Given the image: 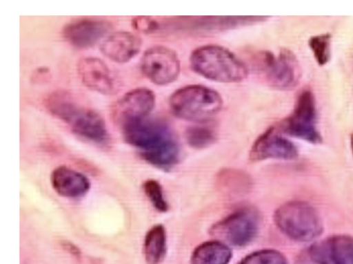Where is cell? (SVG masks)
Listing matches in <instances>:
<instances>
[{"label":"cell","instance_id":"obj_1","mask_svg":"<svg viewBox=\"0 0 353 264\" xmlns=\"http://www.w3.org/2000/svg\"><path fill=\"white\" fill-rule=\"evenodd\" d=\"M121 126L125 142L137 149L143 159L150 164L169 171L178 163L179 143L163 122L146 117L126 122Z\"/></svg>","mask_w":353,"mask_h":264},{"label":"cell","instance_id":"obj_2","mask_svg":"<svg viewBox=\"0 0 353 264\" xmlns=\"http://www.w3.org/2000/svg\"><path fill=\"white\" fill-rule=\"evenodd\" d=\"M46 106L77 135L97 144L108 143L110 135L103 117L94 110L79 104L70 93H52L46 100Z\"/></svg>","mask_w":353,"mask_h":264},{"label":"cell","instance_id":"obj_3","mask_svg":"<svg viewBox=\"0 0 353 264\" xmlns=\"http://www.w3.org/2000/svg\"><path fill=\"white\" fill-rule=\"evenodd\" d=\"M190 62L197 74L216 82H240L248 75L245 64L230 50L219 45L196 48L190 54Z\"/></svg>","mask_w":353,"mask_h":264},{"label":"cell","instance_id":"obj_4","mask_svg":"<svg viewBox=\"0 0 353 264\" xmlns=\"http://www.w3.org/2000/svg\"><path fill=\"white\" fill-rule=\"evenodd\" d=\"M169 106L177 117L203 123L221 111L223 99L215 90L200 84L181 87L170 95Z\"/></svg>","mask_w":353,"mask_h":264},{"label":"cell","instance_id":"obj_5","mask_svg":"<svg viewBox=\"0 0 353 264\" xmlns=\"http://www.w3.org/2000/svg\"><path fill=\"white\" fill-rule=\"evenodd\" d=\"M274 221L284 235L296 241H311L323 232L319 214L304 201L293 200L283 204L276 209Z\"/></svg>","mask_w":353,"mask_h":264},{"label":"cell","instance_id":"obj_6","mask_svg":"<svg viewBox=\"0 0 353 264\" xmlns=\"http://www.w3.org/2000/svg\"><path fill=\"white\" fill-rule=\"evenodd\" d=\"M317 112L314 96L310 91H303L297 97L292 113L280 124L282 132L312 144L321 142L316 127Z\"/></svg>","mask_w":353,"mask_h":264},{"label":"cell","instance_id":"obj_7","mask_svg":"<svg viewBox=\"0 0 353 264\" xmlns=\"http://www.w3.org/2000/svg\"><path fill=\"white\" fill-rule=\"evenodd\" d=\"M259 216L251 208L238 209L214 224L211 234L236 247H244L256 238Z\"/></svg>","mask_w":353,"mask_h":264},{"label":"cell","instance_id":"obj_8","mask_svg":"<svg viewBox=\"0 0 353 264\" xmlns=\"http://www.w3.org/2000/svg\"><path fill=\"white\" fill-rule=\"evenodd\" d=\"M140 68L143 74L152 83L164 86L177 79L181 64L174 50L163 46H155L143 53Z\"/></svg>","mask_w":353,"mask_h":264},{"label":"cell","instance_id":"obj_9","mask_svg":"<svg viewBox=\"0 0 353 264\" xmlns=\"http://www.w3.org/2000/svg\"><path fill=\"white\" fill-rule=\"evenodd\" d=\"M265 72L269 84L279 90H290L299 82L301 68L295 55L282 48L277 55L266 53Z\"/></svg>","mask_w":353,"mask_h":264},{"label":"cell","instance_id":"obj_10","mask_svg":"<svg viewBox=\"0 0 353 264\" xmlns=\"http://www.w3.org/2000/svg\"><path fill=\"white\" fill-rule=\"evenodd\" d=\"M308 255L314 264H353V237L330 236L312 245Z\"/></svg>","mask_w":353,"mask_h":264},{"label":"cell","instance_id":"obj_11","mask_svg":"<svg viewBox=\"0 0 353 264\" xmlns=\"http://www.w3.org/2000/svg\"><path fill=\"white\" fill-rule=\"evenodd\" d=\"M155 101L152 90L145 87L132 89L117 102L113 109L114 118L121 125L146 117L154 109Z\"/></svg>","mask_w":353,"mask_h":264},{"label":"cell","instance_id":"obj_12","mask_svg":"<svg viewBox=\"0 0 353 264\" xmlns=\"http://www.w3.org/2000/svg\"><path fill=\"white\" fill-rule=\"evenodd\" d=\"M112 29L110 22L94 18H81L66 23L62 35L72 46L87 48L94 46Z\"/></svg>","mask_w":353,"mask_h":264},{"label":"cell","instance_id":"obj_13","mask_svg":"<svg viewBox=\"0 0 353 264\" xmlns=\"http://www.w3.org/2000/svg\"><path fill=\"white\" fill-rule=\"evenodd\" d=\"M297 155L296 147L274 128H270L259 135L250 152V158L252 161L266 159L292 160Z\"/></svg>","mask_w":353,"mask_h":264},{"label":"cell","instance_id":"obj_14","mask_svg":"<svg viewBox=\"0 0 353 264\" xmlns=\"http://www.w3.org/2000/svg\"><path fill=\"white\" fill-rule=\"evenodd\" d=\"M77 73L82 83L93 91L112 95L117 91L116 82L109 68L99 58L81 59L77 64Z\"/></svg>","mask_w":353,"mask_h":264},{"label":"cell","instance_id":"obj_15","mask_svg":"<svg viewBox=\"0 0 353 264\" xmlns=\"http://www.w3.org/2000/svg\"><path fill=\"white\" fill-rule=\"evenodd\" d=\"M50 183L59 196L70 199L83 197L89 191L91 184L83 173L66 166L55 168L50 174Z\"/></svg>","mask_w":353,"mask_h":264},{"label":"cell","instance_id":"obj_16","mask_svg":"<svg viewBox=\"0 0 353 264\" xmlns=\"http://www.w3.org/2000/svg\"><path fill=\"white\" fill-rule=\"evenodd\" d=\"M141 44V40L137 35L120 30L107 36L101 44L100 50L112 61L125 63L139 53Z\"/></svg>","mask_w":353,"mask_h":264},{"label":"cell","instance_id":"obj_17","mask_svg":"<svg viewBox=\"0 0 353 264\" xmlns=\"http://www.w3.org/2000/svg\"><path fill=\"white\" fill-rule=\"evenodd\" d=\"M232 256L230 247L223 241H205L193 251L191 264H228Z\"/></svg>","mask_w":353,"mask_h":264},{"label":"cell","instance_id":"obj_18","mask_svg":"<svg viewBox=\"0 0 353 264\" xmlns=\"http://www.w3.org/2000/svg\"><path fill=\"white\" fill-rule=\"evenodd\" d=\"M167 251V235L163 225H153L143 241V254L148 264H159Z\"/></svg>","mask_w":353,"mask_h":264},{"label":"cell","instance_id":"obj_19","mask_svg":"<svg viewBox=\"0 0 353 264\" xmlns=\"http://www.w3.org/2000/svg\"><path fill=\"white\" fill-rule=\"evenodd\" d=\"M314 57L320 66L326 64L331 57V35L324 33L310 37L308 41Z\"/></svg>","mask_w":353,"mask_h":264},{"label":"cell","instance_id":"obj_20","mask_svg":"<svg viewBox=\"0 0 353 264\" xmlns=\"http://www.w3.org/2000/svg\"><path fill=\"white\" fill-rule=\"evenodd\" d=\"M239 264H288L285 256L273 249H264L247 255Z\"/></svg>","mask_w":353,"mask_h":264},{"label":"cell","instance_id":"obj_21","mask_svg":"<svg viewBox=\"0 0 353 264\" xmlns=\"http://www.w3.org/2000/svg\"><path fill=\"white\" fill-rule=\"evenodd\" d=\"M143 191L153 207L160 212L168 210V203L165 199L160 183L154 179H148L143 184Z\"/></svg>","mask_w":353,"mask_h":264},{"label":"cell","instance_id":"obj_22","mask_svg":"<svg viewBox=\"0 0 353 264\" xmlns=\"http://www.w3.org/2000/svg\"><path fill=\"white\" fill-rule=\"evenodd\" d=\"M185 138L188 144L195 149L208 147L216 138L214 131L200 126L190 127L185 132Z\"/></svg>","mask_w":353,"mask_h":264},{"label":"cell","instance_id":"obj_23","mask_svg":"<svg viewBox=\"0 0 353 264\" xmlns=\"http://www.w3.org/2000/svg\"><path fill=\"white\" fill-rule=\"evenodd\" d=\"M132 26L137 30L143 32H148L154 30L157 28V23L150 17H135L132 20Z\"/></svg>","mask_w":353,"mask_h":264},{"label":"cell","instance_id":"obj_24","mask_svg":"<svg viewBox=\"0 0 353 264\" xmlns=\"http://www.w3.org/2000/svg\"><path fill=\"white\" fill-rule=\"evenodd\" d=\"M350 145H351V149L353 154V134L350 137Z\"/></svg>","mask_w":353,"mask_h":264}]
</instances>
